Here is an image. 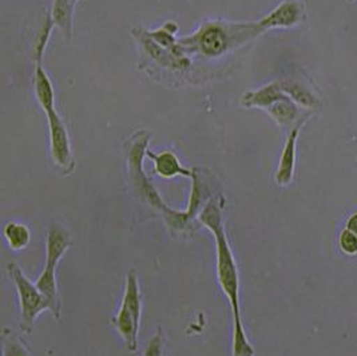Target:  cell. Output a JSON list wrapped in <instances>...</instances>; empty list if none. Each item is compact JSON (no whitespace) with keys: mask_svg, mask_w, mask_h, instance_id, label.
<instances>
[{"mask_svg":"<svg viewBox=\"0 0 357 356\" xmlns=\"http://www.w3.org/2000/svg\"><path fill=\"white\" fill-rule=\"evenodd\" d=\"M198 221L211 232L217 253V280L227 296L233 313L231 356H255L256 351L246 336L240 308V274L237 261L227 242L222 214V200L211 198L198 214Z\"/></svg>","mask_w":357,"mask_h":356,"instance_id":"cell-1","label":"cell"},{"mask_svg":"<svg viewBox=\"0 0 357 356\" xmlns=\"http://www.w3.org/2000/svg\"><path fill=\"white\" fill-rule=\"evenodd\" d=\"M147 138L145 133H139L138 138L134 141L129 150V168H130V176L132 184L139 195L146 201L147 204L162 213L163 220L166 225L170 228L174 233L186 235L188 230L192 228L193 216L189 212L174 211L169 208L163 202L161 195L155 191V188L151 185V182L146 177L144 172V157L146 156Z\"/></svg>","mask_w":357,"mask_h":356,"instance_id":"cell-2","label":"cell"},{"mask_svg":"<svg viewBox=\"0 0 357 356\" xmlns=\"http://www.w3.org/2000/svg\"><path fill=\"white\" fill-rule=\"evenodd\" d=\"M71 245L68 230L59 224H52L46 237V267L35 281L36 287L49 299L52 306L51 313L58 320L62 318V297L56 280V268Z\"/></svg>","mask_w":357,"mask_h":356,"instance_id":"cell-3","label":"cell"},{"mask_svg":"<svg viewBox=\"0 0 357 356\" xmlns=\"http://www.w3.org/2000/svg\"><path fill=\"white\" fill-rule=\"evenodd\" d=\"M142 316V293L134 269L126 275L121 308L112 320L113 327L130 353L138 350V332Z\"/></svg>","mask_w":357,"mask_h":356,"instance_id":"cell-4","label":"cell"},{"mask_svg":"<svg viewBox=\"0 0 357 356\" xmlns=\"http://www.w3.org/2000/svg\"><path fill=\"white\" fill-rule=\"evenodd\" d=\"M8 275L17 288L19 306H20V320L19 327L24 334H31L36 319L43 311L52 312V306L49 299L40 292L27 276L23 274L17 264H8Z\"/></svg>","mask_w":357,"mask_h":356,"instance_id":"cell-5","label":"cell"},{"mask_svg":"<svg viewBox=\"0 0 357 356\" xmlns=\"http://www.w3.org/2000/svg\"><path fill=\"white\" fill-rule=\"evenodd\" d=\"M49 119L50 150L55 165L66 173H71L75 168V161L68 138V131L56 110L46 114Z\"/></svg>","mask_w":357,"mask_h":356,"instance_id":"cell-6","label":"cell"},{"mask_svg":"<svg viewBox=\"0 0 357 356\" xmlns=\"http://www.w3.org/2000/svg\"><path fill=\"white\" fill-rule=\"evenodd\" d=\"M305 19L304 4L298 0H284L272 10L266 17H262L256 24L259 34L272 29H292Z\"/></svg>","mask_w":357,"mask_h":356,"instance_id":"cell-7","label":"cell"},{"mask_svg":"<svg viewBox=\"0 0 357 356\" xmlns=\"http://www.w3.org/2000/svg\"><path fill=\"white\" fill-rule=\"evenodd\" d=\"M186 45L193 43L205 57L214 58L222 55L230 43L227 29L218 23H209L204 26L193 38L185 40Z\"/></svg>","mask_w":357,"mask_h":356,"instance_id":"cell-8","label":"cell"},{"mask_svg":"<svg viewBox=\"0 0 357 356\" xmlns=\"http://www.w3.org/2000/svg\"><path fill=\"white\" fill-rule=\"evenodd\" d=\"M305 124V119L301 121L300 124H297L296 126H293L288 138L285 141V145L282 149L280 162H278V168H277L276 179L277 185L280 186H287L292 182L293 176H294V168H296V154H297V140H298V134L300 130L303 128V125Z\"/></svg>","mask_w":357,"mask_h":356,"instance_id":"cell-9","label":"cell"},{"mask_svg":"<svg viewBox=\"0 0 357 356\" xmlns=\"http://www.w3.org/2000/svg\"><path fill=\"white\" fill-rule=\"evenodd\" d=\"M146 156L150 160H153L154 173L158 175L160 177L174 178L177 176L188 178L195 177V170H190V169L182 166L178 157L170 150H165L160 154H155L153 151H146Z\"/></svg>","mask_w":357,"mask_h":356,"instance_id":"cell-10","label":"cell"},{"mask_svg":"<svg viewBox=\"0 0 357 356\" xmlns=\"http://www.w3.org/2000/svg\"><path fill=\"white\" fill-rule=\"evenodd\" d=\"M287 94L282 91L280 81H276L265 84L259 90L245 93L241 102L245 107H259V109L268 110L272 105L276 103L277 101H280Z\"/></svg>","mask_w":357,"mask_h":356,"instance_id":"cell-11","label":"cell"},{"mask_svg":"<svg viewBox=\"0 0 357 356\" xmlns=\"http://www.w3.org/2000/svg\"><path fill=\"white\" fill-rule=\"evenodd\" d=\"M33 89H35L36 99H38L40 107L45 110V113L49 114L54 112L55 110V91H54L51 80L42 64H35Z\"/></svg>","mask_w":357,"mask_h":356,"instance_id":"cell-12","label":"cell"},{"mask_svg":"<svg viewBox=\"0 0 357 356\" xmlns=\"http://www.w3.org/2000/svg\"><path fill=\"white\" fill-rule=\"evenodd\" d=\"M268 114L276 121L281 128H293L301 121V110L297 103H294L291 98L285 96L277 101L268 110Z\"/></svg>","mask_w":357,"mask_h":356,"instance_id":"cell-13","label":"cell"},{"mask_svg":"<svg viewBox=\"0 0 357 356\" xmlns=\"http://www.w3.org/2000/svg\"><path fill=\"white\" fill-rule=\"evenodd\" d=\"M280 84L282 91L300 107L313 109L320 105V99L303 82L297 80H281Z\"/></svg>","mask_w":357,"mask_h":356,"instance_id":"cell-14","label":"cell"},{"mask_svg":"<svg viewBox=\"0 0 357 356\" xmlns=\"http://www.w3.org/2000/svg\"><path fill=\"white\" fill-rule=\"evenodd\" d=\"M74 6L75 0H54L52 11L50 14L54 24L63 31V35L67 39H70L73 34Z\"/></svg>","mask_w":357,"mask_h":356,"instance_id":"cell-15","label":"cell"},{"mask_svg":"<svg viewBox=\"0 0 357 356\" xmlns=\"http://www.w3.org/2000/svg\"><path fill=\"white\" fill-rule=\"evenodd\" d=\"M3 236L8 246L15 252L26 249L31 242V232L29 227L17 221H10L4 225Z\"/></svg>","mask_w":357,"mask_h":356,"instance_id":"cell-16","label":"cell"},{"mask_svg":"<svg viewBox=\"0 0 357 356\" xmlns=\"http://www.w3.org/2000/svg\"><path fill=\"white\" fill-rule=\"evenodd\" d=\"M3 356H33L23 340L15 332L4 329L3 332Z\"/></svg>","mask_w":357,"mask_h":356,"instance_id":"cell-17","label":"cell"},{"mask_svg":"<svg viewBox=\"0 0 357 356\" xmlns=\"http://www.w3.org/2000/svg\"><path fill=\"white\" fill-rule=\"evenodd\" d=\"M54 22L51 17H46L43 26L40 27L39 33L35 38V43H33V59H35V64H42L43 61V54H45V50L49 45L50 36H51V31L54 29Z\"/></svg>","mask_w":357,"mask_h":356,"instance_id":"cell-18","label":"cell"},{"mask_svg":"<svg viewBox=\"0 0 357 356\" xmlns=\"http://www.w3.org/2000/svg\"><path fill=\"white\" fill-rule=\"evenodd\" d=\"M339 246H340L341 252L348 256L357 255L356 235L348 229L341 230L340 236H339Z\"/></svg>","mask_w":357,"mask_h":356,"instance_id":"cell-19","label":"cell"},{"mask_svg":"<svg viewBox=\"0 0 357 356\" xmlns=\"http://www.w3.org/2000/svg\"><path fill=\"white\" fill-rule=\"evenodd\" d=\"M144 356H165V338L162 329H158L157 334L147 341Z\"/></svg>","mask_w":357,"mask_h":356,"instance_id":"cell-20","label":"cell"},{"mask_svg":"<svg viewBox=\"0 0 357 356\" xmlns=\"http://www.w3.org/2000/svg\"><path fill=\"white\" fill-rule=\"evenodd\" d=\"M345 229L351 230L352 233H355L357 236V213H354L348 220H347V227Z\"/></svg>","mask_w":357,"mask_h":356,"instance_id":"cell-21","label":"cell"},{"mask_svg":"<svg viewBox=\"0 0 357 356\" xmlns=\"http://www.w3.org/2000/svg\"><path fill=\"white\" fill-rule=\"evenodd\" d=\"M348 1H355V0H348Z\"/></svg>","mask_w":357,"mask_h":356,"instance_id":"cell-22","label":"cell"}]
</instances>
